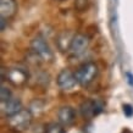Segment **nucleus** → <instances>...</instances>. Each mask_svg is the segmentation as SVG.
Here are the masks:
<instances>
[{
  "mask_svg": "<svg viewBox=\"0 0 133 133\" xmlns=\"http://www.w3.org/2000/svg\"><path fill=\"white\" fill-rule=\"evenodd\" d=\"M56 83L59 85V88L62 90H71L73 87L76 85L77 79L75 73L71 72L70 70H62L56 77Z\"/></svg>",
  "mask_w": 133,
  "mask_h": 133,
  "instance_id": "0eeeda50",
  "label": "nucleus"
},
{
  "mask_svg": "<svg viewBox=\"0 0 133 133\" xmlns=\"http://www.w3.org/2000/svg\"><path fill=\"white\" fill-rule=\"evenodd\" d=\"M123 112H125L128 117H131V116L133 115V109H132V106H131V105H128V104L123 105Z\"/></svg>",
  "mask_w": 133,
  "mask_h": 133,
  "instance_id": "2eb2a0df",
  "label": "nucleus"
},
{
  "mask_svg": "<svg viewBox=\"0 0 133 133\" xmlns=\"http://www.w3.org/2000/svg\"><path fill=\"white\" fill-rule=\"evenodd\" d=\"M11 98H12L11 90H10L8 87L1 85V89H0V100H1V103H5V101L10 100Z\"/></svg>",
  "mask_w": 133,
  "mask_h": 133,
  "instance_id": "ddd939ff",
  "label": "nucleus"
},
{
  "mask_svg": "<svg viewBox=\"0 0 133 133\" xmlns=\"http://www.w3.org/2000/svg\"><path fill=\"white\" fill-rule=\"evenodd\" d=\"M56 1H61V0H56Z\"/></svg>",
  "mask_w": 133,
  "mask_h": 133,
  "instance_id": "a211bd4d",
  "label": "nucleus"
},
{
  "mask_svg": "<svg viewBox=\"0 0 133 133\" xmlns=\"http://www.w3.org/2000/svg\"><path fill=\"white\" fill-rule=\"evenodd\" d=\"M57 118H59V122H60L62 126H71L73 125V122L76 121V112H75V109L66 105V106H62L57 111Z\"/></svg>",
  "mask_w": 133,
  "mask_h": 133,
  "instance_id": "6e6552de",
  "label": "nucleus"
},
{
  "mask_svg": "<svg viewBox=\"0 0 133 133\" xmlns=\"http://www.w3.org/2000/svg\"><path fill=\"white\" fill-rule=\"evenodd\" d=\"M127 77H128V82L133 85V76L131 75V73H127Z\"/></svg>",
  "mask_w": 133,
  "mask_h": 133,
  "instance_id": "f3484780",
  "label": "nucleus"
},
{
  "mask_svg": "<svg viewBox=\"0 0 133 133\" xmlns=\"http://www.w3.org/2000/svg\"><path fill=\"white\" fill-rule=\"evenodd\" d=\"M44 133H65L64 127L61 123H56V122H51L46 125Z\"/></svg>",
  "mask_w": 133,
  "mask_h": 133,
  "instance_id": "f8f14e48",
  "label": "nucleus"
},
{
  "mask_svg": "<svg viewBox=\"0 0 133 133\" xmlns=\"http://www.w3.org/2000/svg\"><path fill=\"white\" fill-rule=\"evenodd\" d=\"M98 66L94 62H85L81 65L75 72L77 83L82 87H87L92 83L98 76Z\"/></svg>",
  "mask_w": 133,
  "mask_h": 133,
  "instance_id": "f03ea898",
  "label": "nucleus"
},
{
  "mask_svg": "<svg viewBox=\"0 0 133 133\" xmlns=\"http://www.w3.org/2000/svg\"><path fill=\"white\" fill-rule=\"evenodd\" d=\"M17 12L16 0H0V15L6 20L15 16Z\"/></svg>",
  "mask_w": 133,
  "mask_h": 133,
  "instance_id": "9d476101",
  "label": "nucleus"
},
{
  "mask_svg": "<svg viewBox=\"0 0 133 133\" xmlns=\"http://www.w3.org/2000/svg\"><path fill=\"white\" fill-rule=\"evenodd\" d=\"M6 22H8V20L4 18V17H1V31H5V28H6Z\"/></svg>",
  "mask_w": 133,
  "mask_h": 133,
  "instance_id": "dca6fc26",
  "label": "nucleus"
},
{
  "mask_svg": "<svg viewBox=\"0 0 133 133\" xmlns=\"http://www.w3.org/2000/svg\"><path fill=\"white\" fill-rule=\"evenodd\" d=\"M73 37H75V34L69 32V31H64L62 33L59 34V37H57V39H56V45L60 51H62V52L70 51V46L72 44Z\"/></svg>",
  "mask_w": 133,
  "mask_h": 133,
  "instance_id": "9b49d317",
  "label": "nucleus"
},
{
  "mask_svg": "<svg viewBox=\"0 0 133 133\" xmlns=\"http://www.w3.org/2000/svg\"><path fill=\"white\" fill-rule=\"evenodd\" d=\"M104 105L99 100H87L82 103L81 105V114L84 118H92V117L97 116L103 111Z\"/></svg>",
  "mask_w": 133,
  "mask_h": 133,
  "instance_id": "423d86ee",
  "label": "nucleus"
},
{
  "mask_svg": "<svg viewBox=\"0 0 133 133\" xmlns=\"http://www.w3.org/2000/svg\"><path fill=\"white\" fill-rule=\"evenodd\" d=\"M22 110V103L18 98H11L10 100L1 103V111L6 117H10Z\"/></svg>",
  "mask_w": 133,
  "mask_h": 133,
  "instance_id": "1a4fd4ad",
  "label": "nucleus"
},
{
  "mask_svg": "<svg viewBox=\"0 0 133 133\" xmlns=\"http://www.w3.org/2000/svg\"><path fill=\"white\" fill-rule=\"evenodd\" d=\"M89 4H90V0H76L75 8L79 12H83L89 8Z\"/></svg>",
  "mask_w": 133,
  "mask_h": 133,
  "instance_id": "4468645a",
  "label": "nucleus"
},
{
  "mask_svg": "<svg viewBox=\"0 0 133 133\" xmlns=\"http://www.w3.org/2000/svg\"><path fill=\"white\" fill-rule=\"evenodd\" d=\"M32 112L27 109H22L15 115L8 117V125L10 128L16 131V132H23L29 128L32 123Z\"/></svg>",
  "mask_w": 133,
  "mask_h": 133,
  "instance_id": "f257e3e1",
  "label": "nucleus"
},
{
  "mask_svg": "<svg viewBox=\"0 0 133 133\" xmlns=\"http://www.w3.org/2000/svg\"><path fill=\"white\" fill-rule=\"evenodd\" d=\"M4 78L12 85L21 87V85L26 84L28 81V72L21 67H11V69L5 70Z\"/></svg>",
  "mask_w": 133,
  "mask_h": 133,
  "instance_id": "20e7f679",
  "label": "nucleus"
},
{
  "mask_svg": "<svg viewBox=\"0 0 133 133\" xmlns=\"http://www.w3.org/2000/svg\"><path fill=\"white\" fill-rule=\"evenodd\" d=\"M89 43H90V41L85 34H82V33L75 34L72 44L70 46V52L75 56H79L83 52L87 51V49L89 48Z\"/></svg>",
  "mask_w": 133,
  "mask_h": 133,
  "instance_id": "39448f33",
  "label": "nucleus"
},
{
  "mask_svg": "<svg viewBox=\"0 0 133 133\" xmlns=\"http://www.w3.org/2000/svg\"><path fill=\"white\" fill-rule=\"evenodd\" d=\"M31 49H32L33 54L36 55L38 59L43 61H51L54 57L52 50L49 46L48 42L45 41L43 37L37 36L32 42H31Z\"/></svg>",
  "mask_w": 133,
  "mask_h": 133,
  "instance_id": "7ed1b4c3",
  "label": "nucleus"
}]
</instances>
